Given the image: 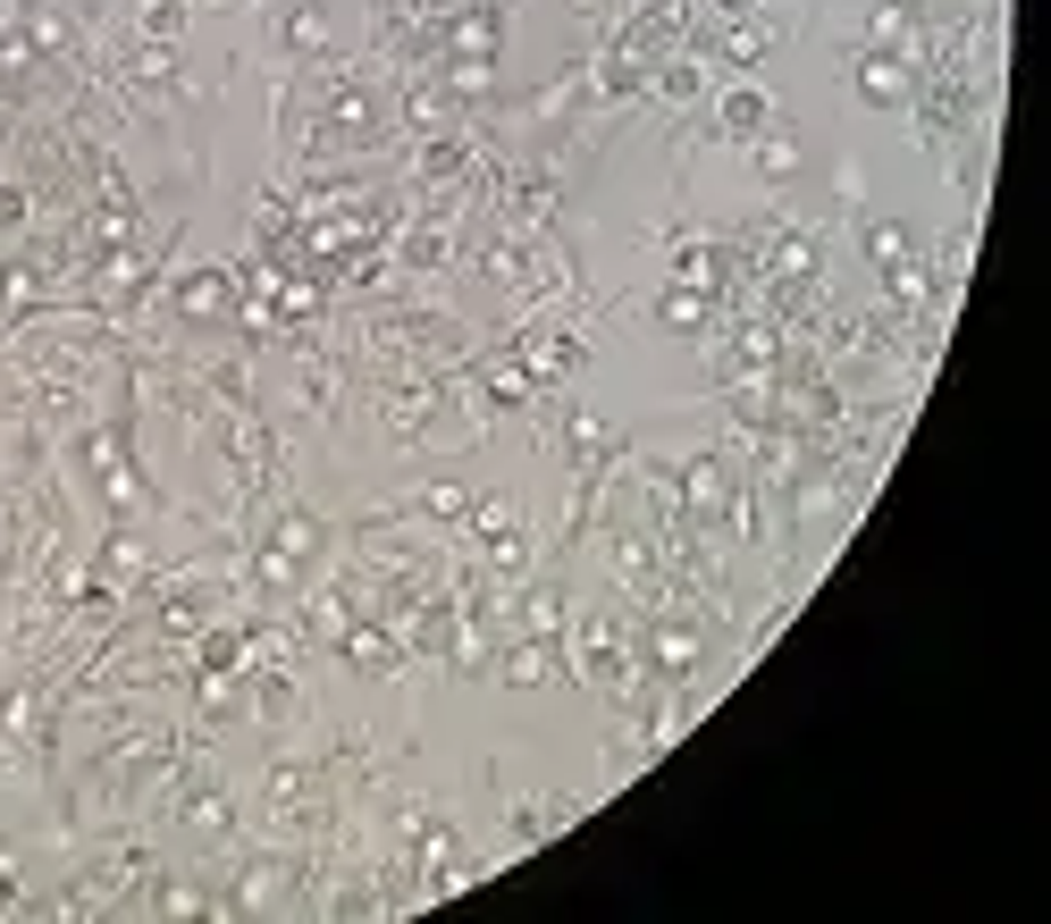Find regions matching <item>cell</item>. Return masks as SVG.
I'll use <instances>...</instances> for the list:
<instances>
[{"mask_svg": "<svg viewBox=\"0 0 1051 924\" xmlns=\"http://www.w3.org/2000/svg\"><path fill=\"white\" fill-rule=\"evenodd\" d=\"M656 311H665V328H698V320H707V295H698V286H673Z\"/></svg>", "mask_w": 1051, "mask_h": 924, "instance_id": "cell-4", "label": "cell"}, {"mask_svg": "<svg viewBox=\"0 0 1051 924\" xmlns=\"http://www.w3.org/2000/svg\"><path fill=\"white\" fill-rule=\"evenodd\" d=\"M177 302H186L194 320H210V311H228V278H219V269H202V278L177 286Z\"/></svg>", "mask_w": 1051, "mask_h": 924, "instance_id": "cell-3", "label": "cell"}, {"mask_svg": "<svg viewBox=\"0 0 1051 924\" xmlns=\"http://www.w3.org/2000/svg\"><path fill=\"white\" fill-rule=\"evenodd\" d=\"M564 361H573V345H555V337L531 345V370H564Z\"/></svg>", "mask_w": 1051, "mask_h": 924, "instance_id": "cell-9", "label": "cell"}, {"mask_svg": "<svg viewBox=\"0 0 1051 924\" xmlns=\"http://www.w3.org/2000/svg\"><path fill=\"white\" fill-rule=\"evenodd\" d=\"M859 93L875 101V110H900V101L918 93V76H909V59H892V51H866V59H859Z\"/></svg>", "mask_w": 1051, "mask_h": 924, "instance_id": "cell-1", "label": "cell"}, {"mask_svg": "<svg viewBox=\"0 0 1051 924\" xmlns=\"http://www.w3.org/2000/svg\"><path fill=\"white\" fill-rule=\"evenodd\" d=\"M177 26H186V9H177V0H152V9H143V34H177Z\"/></svg>", "mask_w": 1051, "mask_h": 924, "instance_id": "cell-8", "label": "cell"}, {"mask_svg": "<svg viewBox=\"0 0 1051 924\" xmlns=\"http://www.w3.org/2000/svg\"><path fill=\"white\" fill-rule=\"evenodd\" d=\"M757 169L765 177H791V169H800V143H791V135H783V143H757Z\"/></svg>", "mask_w": 1051, "mask_h": 924, "instance_id": "cell-7", "label": "cell"}, {"mask_svg": "<svg viewBox=\"0 0 1051 924\" xmlns=\"http://www.w3.org/2000/svg\"><path fill=\"white\" fill-rule=\"evenodd\" d=\"M866 252H875L883 269H900L909 261V236H900V227H866Z\"/></svg>", "mask_w": 1051, "mask_h": 924, "instance_id": "cell-6", "label": "cell"}, {"mask_svg": "<svg viewBox=\"0 0 1051 924\" xmlns=\"http://www.w3.org/2000/svg\"><path fill=\"white\" fill-rule=\"evenodd\" d=\"M345 656H354V664H370V673H387V664H396V647H387L379 630H354V639H345Z\"/></svg>", "mask_w": 1051, "mask_h": 924, "instance_id": "cell-5", "label": "cell"}, {"mask_svg": "<svg viewBox=\"0 0 1051 924\" xmlns=\"http://www.w3.org/2000/svg\"><path fill=\"white\" fill-rule=\"evenodd\" d=\"M715 118H724V135H757L765 127V93H757V85H732Z\"/></svg>", "mask_w": 1051, "mask_h": 924, "instance_id": "cell-2", "label": "cell"}]
</instances>
